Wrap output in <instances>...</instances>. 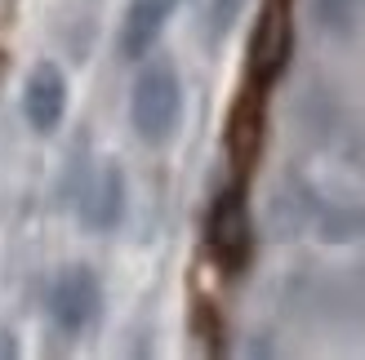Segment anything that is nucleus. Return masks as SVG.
<instances>
[{
	"label": "nucleus",
	"mask_w": 365,
	"mask_h": 360,
	"mask_svg": "<svg viewBox=\"0 0 365 360\" xmlns=\"http://www.w3.org/2000/svg\"><path fill=\"white\" fill-rule=\"evenodd\" d=\"M130 125L148 147H165L182 125V80L170 58H152L130 89Z\"/></svg>",
	"instance_id": "obj_1"
},
{
	"label": "nucleus",
	"mask_w": 365,
	"mask_h": 360,
	"mask_svg": "<svg viewBox=\"0 0 365 360\" xmlns=\"http://www.w3.org/2000/svg\"><path fill=\"white\" fill-rule=\"evenodd\" d=\"M205 249L223 276H245L254 263V218L241 183H227L205 213Z\"/></svg>",
	"instance_id": "obj_2"
},
{
	"label": "nucleus",
	"mask_w": 365,
	"mask_h": 360,
	"mask_svg": "<svg viewBox=\"0 0 365 360\" xmlns=\"http://www.w3.org/2000/svg\"><path fill=\"white\" fill-rule=\"evenodd\" d=\"M103 316V280L94 276V267L67 263L49 285V320L67 338H81L98 325Z\"/></svg>",
	"instance_id": "obj_3"
},
{
	"label": "nucleus",
	"mask_w": 365,
	"mask_h": 360,
	"mask_svg": "<svg viewBox=\"0 0 365 360\" xmlns=\"http://www.w3.org/2000/svg\"><path fill=\"white\" fill-rule=\"evenodd\" d=\"M289 53H294V9L289 0H267L250 36V85L272 89L285 76Z\"/></svg>",
	"instance_id": "obj_4"
},
{
	"label": "nucleus",
	"mask_w": 365,
	"mask_h": 360,
	"mask_svg": "<svg viewBox=\"0 0 365 360\" xmlns=\"http://www.w3.org/2000/svg\"><path fill=\"white\" fill-rule=\"evenodd\" d=\"M67 76H63V67L58 63H36L27 71V80H23V120L31 125L41 138L49 134H58V125L67 116Z\"/></svg>",
	"instance_id": "obj_5"
},
{
	"label": "nucleus",
	"mask_w": 365,
	"mask_h": 360,
	"mask_svg": "<svg viewBox=\"0 0 365 360\" xmlns=\"http://www.w3.org/2000/svg\"><path fill=\"white\" fill-rule=\"evenodd\" d=\"M125 174L120 165H98L94 174H89V183L81 191V223L89 231H116L120 218H125Z\"/></svg>",
	"instance_id": "obj_6"
},
{
	"label": "nucleus",
	"mask_w": 365,
	"mask_h": 360,
	"mask_svg": "<svg viewBox=\"0 0 365 360\" xmlns=\"http://www.w3.org/2000/svg\"><path fill=\"white\" fill-rule=\"evenodd\" d=\"M174 9H178V0H130V5H125V18H120V36H116L120 58H130V63L148 58Z\"/></svg>",
	"instance_id": "obj_7"
},
{
	"label": "nucleus",
	"mask_w": 365,
	"mask_h": 360,
	"mask_svg": "<svg viewBox=\"0 0 365 360\" xmlns=\"http://www.w3.org/2000/svg\"><path fill=\"white\" fill-rule=\"evenodd\" d=\"M263 94L267 89H245L241 102L232 107V120H227V152L241 169H250L259 160V147H263Z\"/></svg>",
	"instance_id": "obj_8"
},
{
	"label": "nucleus",
	"mask_w": 365,
	"mask_h": 360,
	"mask_svg": "<svg viewBox=\"0 0 365 360\" xmlns=\"http://www.w3.org/2000/svg\"><path fill=\"white\" fill-rule=\"evenodd\" d=\"M303 213L312 218L317 236L325 245H352L365 236V209L356 201H321V196H303Z\"/></svg>",
	"instance_id": "obj_9"
},
{
	"label": "nucleus",
	"mask_w": 365,
	"mask_h": 360,
	"mask_svg": "<svg viewBox=\"0 0 365 360\" xmlns=\"http://www.w3.org/2000/svg\"><path fill=\"white\" fill-rule=\"evenodd\" d=\"M361 9H365V0H312L317 27H321L325 36H334V41H348V36L356 31Z\"/></svg>",
	"instance_id": "obj_10"
},
{
	"label": "nucleus",
	"mask_w": 365,
	"mask_h": 360,
	"mask_svg": "<svg viewBox=\"0 0 365 360\" xmlns=\"http://www.w3.org/2000/svg\"><path fill=\"white\" fill-rule=\"evenodd\" d=\"M245 0H210V41H223L232 31V23L241 18Z\"/></svg>",
	"instance_id": "obj_11"
}]
</instances>
